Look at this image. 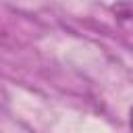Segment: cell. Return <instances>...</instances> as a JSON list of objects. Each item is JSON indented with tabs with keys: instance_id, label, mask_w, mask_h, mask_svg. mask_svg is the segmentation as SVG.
Returning a JSON list of instances; mask_svg holds the SVG:
<instances>
[{
	"instance_id": "cell-1",
	"label": "cell",
	"mask_w": 133,
	"mask_h": 133,
	"mask_svg": "<svg viewBox=\"0 0 133 133\" xmlns=\"http://www.w3.org/2000/svg\"><path fill=\"white\" fill-rule=\"evenodd\" d=\"M129 129H131V133H133V108H131V112H129Z\"/></svg>"
}]
</instances>
